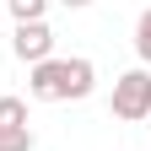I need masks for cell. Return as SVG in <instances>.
I'll list each match as a JSON object with an SVG mask.
<instances>
[{"instance_id": "cell-1", "label": "cell", "mask_w": 151, "mask_h": 151, "mask_svg": "<svg viewBox=\"0 0 151 151\" xmlns=\"http://www.w3.org/2000/svg\"><path fill=\"white\" fill-rule=\"evenodd\" d=\"M97 86V65L92 60H43L27 70V97L32 103H81Z\"/></svg>"}, {"instance_id": "cell-2", "label": "cell", "mask_w": 151, "mask_h": 151, "mask_svg": "<svg viewBox=\"0 0 151 151\" xmlns=\"http://www.w3.org/2000/svg\"><path fill=\"white\" fill-rule=\"evenodd\" d=\"M108 108H113V119H124V124L151 119V70H146V65H140V70H124L119 81H113Z\"/></svg>"}, {"instance_id": "cell-3", "label": "cell", "mask_w": 151, "mask_h": 151, "mask_svg": "<svg viewBox=\"0 0 151 151\" xmlns=\"http://www.w3.org/2000/svg\"><path fill=\"white\" fill-rule=\"evenodd\" d=\"M11 54L22 65H43V60H54V32H49V22H16V32H11Z\"/></svg>"}, {"instance_id": "cell-4", "label": "cell", "mask_w": 151, "mask_h": 151, "mask_svg": "<svg viewBox=\"0 0 151 151\" xmlns=\"http://www.w3.org/2000/svg\"><path fill=\"white\" fill-rule=\"evenodd\" d=\"M0 129H27V103L22 97H0Z\"/></svg>"}, {"instance_id": "cell-5", "label": "cell", "mask_w": 151, "mask_h": 151, "mask_svg": "<svg viewBox=\"0 0 151 151\" xmlns=\"http://www.w3.org/2000/svg\"><path fill=\"white\" fill-rule=\"evenodd\" d=\"M135 54H140V65H151V6L140 11V22H135Z\"/></svg>"}, {"instance_id": "cell-6", "label": "cell", "mask_w": 151, "mask_h": 151, "mask_svg": "<svg viewBox=\"0 0 151 151\" xmlns=\"http://www.w3.org/2000/svg\"><path fill=\"white\" fill-rule=\"evenodd\" d=\"M16 22H43V11H49V0H6Z\"/></svg>"}, {"instance_id": "cell-7", "label": "cell", "mask_w": 151, "mask_h": 151, "mask_svg": "<svg viewBox=\"0 0 151 151\" xmlns=\"http://www.w3.org/2000/svg\"><path fill=\"white\" fill-rule=\"evenodd\" d=\"M0 151H32V129H0Z\"/></svg>"}, {"instance_id": "cell-8", "label": "cell", "mask_w": 151, "mask_h": 151, "mask_svg": "<svg viewBox=\"0 0 151 151\" xmlns=\"http://www.w3.org/2000/svg\"><path fill=\"white\" fill-rule=\"evenodd\" d=\"M60 6H70V11H81V6H92V0H60Z\"/></svg>"}, {"instance_id": "cell-9", "label": "cell", "mask_w": 151, "mask_h": 151, "mask_svg": "<svg viewBox=\"0 0 151 151\" xmlns=\"http://www.w3.org/2000/svg\"><path fill=\"white\" fill-rule=\"evenodd\" d=\"M146 124H151V119H146Z\"/></svg>"}]
</instances>
